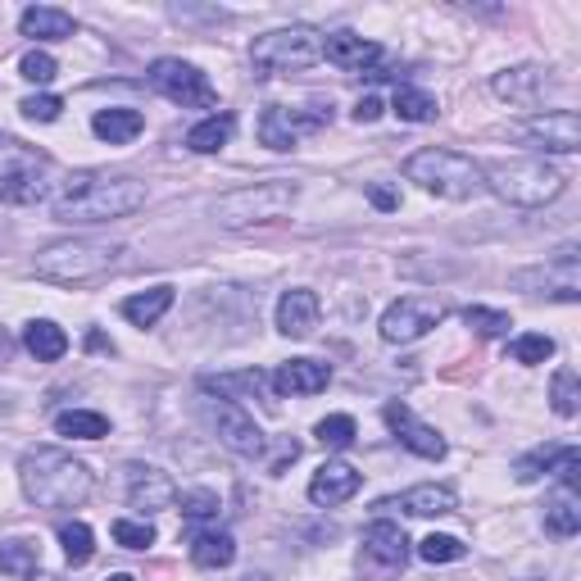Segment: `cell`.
Listing matches in <instances>:
<instances>
[{
	"instance_id": "1",
	"label": "cell",
	"mask_w": 581,
	"mask_h": 581,
	"mask_svg": "<svg viewBox=\"0 0 581 581\" xmlns=\"http://www.w3.org/2000/svg\"><path fill=\"white\" fill-rule=\"evenodd\" d=\"M146 204V182L136 178H110V174H82L74 178L51 204V214L59 223H78V227H91V223H114V219H127Z\"/></svg>"
},
{
	"instance_id": "2",
	"label": "cell",
	"mask_w": 581,
	"mask_h": 581,
	"mask_svg": "<svg viewBox=\"0 0 581 581\" xmlns=\"http://www.w3.org/2000/svg\"><path fill=\"white\" fill-rule=\"evenodd\" d=\"M23 495L37 509H78L91 495V472L82 459L64 455L55 446H37L19 459Z\"/></svg>"
},
{
	"instance_id": "3",
	"label": "cell",
	"mask_w": 581,
	"mask_h": 581,
	"mask_svg": "<svg viewBox=\"0 0 581 581\" xmlns=\"http://www.w3.org/2000/svg\"><path fill=\"white\" fill-rule=\"evenodd\" d=\"M404 178L418 182L427 195H440V200H472L487 191V178H482V164L459 155V150H440V146H427L418 155L404 159Z\"/></svg>"
},
{
	"instance_id": "4",
	"label": "cell",
	"mask_w": 581,
	"mask_h": 581,
	"mask_svg": "<svg viewBox=\"0 0 581 581\" xmlns=\"http://www.w3.org/2000/svg\"><path fill=\"white\" fill-rule=\"evenodd\" d=\"M119 255L123 246L114 242H91V236H82V242H55L37 255V278L42 282H55V287H87L96 278H105V272L119 268Z\"/></svg>"
},
{
	"instance_id": "5",
	"label": "cell",
	"mask_w": 581,
	"mask_h": 581,
	"mask_svg": "<svg viewBox=\"0 0 581 581\" xmlns=\"http://www.w3.org/2000/svg\"><path fill=\"white\" fill-rule=\"evenodd\" d=\"M482 178L500 200L523 204V210H540V204L559 200L568 187V178L545 159H495L491 168H482Z\"/></svg>"
},
{
	"instance_id": "6",
	"label": "cell",
	"mask_w": 581,
	"mask_h": 581,
	"mask_svg": "<svg viewBox=\"0 0 581 581\" xmlns=\"http://www.w3.org/2000/svg\"><path fill=\"white\" fill-rule=\"evenodd\" d=\"M295 195L300 191L287 178H268V182H255V187H236V191L219 195L214 219H219V227H232V232L264 227V223L287 219L291 204H295Z\"/></svg>"
},
{
	"instance_id": "7",
	"label": "cell",
	"mask_w": 581,
	"mask_h": 581,
	"mask_svg": "<svg viewBox=\"0 0 581 581\" xmlns=\"http://www.w3.org/2000/svg\"><path fill=\"white\" fill-rule=\"evenodd\" d=\"M323 59V32L319 27H278V32H264L250 46V64H255V78H272V74H300Z\"/></svg>"
},
{
	"instance_id": "8",
	"label": "cell",
	"mask_w": 581,
	"mask_h": 581,
	"mask_svg": "<svg viewBox=\"0 0 581 581\" xmlns=\"http://www.w3.org/2000/svg\"><path fill=\"white\" fill-rule=\"evenodd\" d=\"M150 87L164 100L182 105V110H214L219 105V91L210 87V78L187 59H155L150 64Z\"/></svg>"
},
{
	"instance_id": "9",
	"label": "cell",
	"mask_w": 581,
	"mask_h": 581,
	"mask_svg": "<svg viewBox=\"0 0 581 581\" xmlns=\"http://www.w3.org/2000/svg\"><path fill=\"white\" fill-rule=\"evenodd\" d=\"M404 563H409V536H404L395 523L378 518V523L364 532L359 577H364V581H395V577L404 572Z\"/></svg>"
},
{
	"instance_id": "10",
	"label": "cell",
	"mask_w": 581,
	"mask_h": 581,
	"mask_svg": "<svg viewBox=\"0 0 581 581\" xmlns=\"http://www.w3.org/2000/svg\"><path fill=\"white\" fill-rule=\"evenodd\" d=\"M204 418H210V427L219 432V440L232 455H242V459L264 455V432L255 427V418L236 400H204Z\"/></svg>"
},
{
	"instance_id": "11",
	"label": "cell",
	"mask_w": 581,
	"mask_h": 581,
	"mask_svg": "<svg viewBox=\"0 0 581 581\" xmlns=\"http://www.w3.org/2000/svg\"><path fill=\"white\" fill-rule=\"evenodd\" d=\"M440 319H446V304H440V300H432V295H404V300H395L391 310L382 314V340L404 346V340L427 336Z\"/></svg>"
},
{
	"instance_id": "12",
	"label": "cell",
	"mask_w": 581,
	"mask_h": 581,
	"mask_svg": "<svg viewBox=\"0 0 581 581\" xmlns=\"http://www.w3.org/2000/svg\"><path fill=\"white\" fill-rule=\"evenodd\" d=\"M323 123H332V105H314V110H287V105H268L259 119V142L268 150H291L304 132H319Z\"/></svg>"
},
{
	"instance_id": "13",
	"label": "cell",
	"mask_w": 581,
	"mask_h": 581,
	"mask_svg": "<svg viewBox=\"0 0 581 581\" xmlns=\"http://www.w3.org/2000/svg\"><path fill=\"white\" fill-rule=\"evenodd\" d=\"M514 287L532 295H555V300H581V272H577V250H559L545 268H523L514 272Z\"/></svg>"
},
{
	"instance_id": "14",
	"label": "cell",
	"mask_w": 581,
	"mask_h": 581,
	"mask_svg": "<svg viewBox=\"0 0 581 581\" xmlns=\"http://www.w3.org/2000/svg\"><path fill=\"white\" fill-rule=\"evenodd\" d=\"M518 136L536 142L540 150L572 155V150H581V119H577V110H545V114H532L518 127Z\"/></svg>"
},
{
	"instance_id": "15",
	"label": "cell",
	"mask_w": 581,
	"mask_h": 581,
	"mask_svg": "<svg viewBox=\"0 0 581 581\" xmlns=\"http://www.w3.org/2000/svg\"><path fill=\"white\" fill-rule=\"evenodd\" d=\"M559 477L563 491H577V472H581V450L577 446H540L514 463L518 482H536V477Z\"/></svg>"
},
{
	"instance_id": "16",
	"label": "cell",
	"mask_w": 581,
	"mask_h": 581,
	"mask_svg": "<svg viewBox=\"0 0 581 581\" xmlns=\"http://www.w3.org/2000/svg\"><path fill=\"white\" fill-rule=\"evenodd\" d=\"M127 504L142 509V518L146 514H159V509H174L178 504V487L168 482L159 468L127 463Z\"/></svg>"
},
{
	"instance_id": "17",
	"label": "cell",
	"mask_w": 581,
	"mask_h": 581,
	"mask_svg": "<svg viewBox=\"0 0 581 581\" xmlns=\"http://www.w3.org/2000/svg\"><path fill=\"white\" fill-rule=\"evenodd\" d=\"M51 191V164L23 159L14 168H0V204H37Z\"/></svg>"
},
{
	"instance_id": "18",
	"label": "cell",
	"mask_w": 581,
	"mask_h": 581,
	"mask_svg": "<svg viewBox=\"0 0 581 581\" xmlns=\"http://www.w3.org/2000/svg\"><path fill=\"white\" fill-rule=\"evenodd\" d=\"M387 423H391V432H395L414 455H423V459H446V436H440L436 427H427V423H418L409 404L391 400V404H387Z\"/></svg>"
},
{
	"instance_id": "19",
	"label": "cell",
	"mask_w": 581,
	"mask_h": 581,
	"mask_svg": "<svg viewBox=\"0 0 581 581\" xmlns=\"http://www.w3.org/2000/svg\"><path fill=\"white\" fill-rule=\"evenodd\" d=\"M545 87H550V68H536V64L509 68V74H495V82H491V91L500 100H509V105H523V110L536 105V100L545 96Z\"/></svg>"
},
{
	"instance_id": "20",
	"label": "cell",
	"mask_w": 581,
	"mask_h": 581,
	"mask_svg": "<svg viewBox=\"0 0 581 581\" xmlns=\"http://www.w3.org/2000/svg\"><path fill=\"white\" fill-rule=\"evenodd\" d=\"M382 46L359 37V32H332V37H323V59L346 68V74H364L368 64H378Z\"/></svg>"
},
{
	"instance_id": "21",
	"label": "cell",
	"mask_w": 581,
	"mask_h": 581,
	"mask_svg": "<svg viewBox=\"0 0 581 581\" xmlns=\"http://www.w3.org/2000/svg\"><path fill=\"white\" fill-rule=\"evenodd\" d=\"M268 382H272V391H282V395H319L332 382V368L319 364V359H291V364H282L278 372H272Z\"/></svg>"
},
{
	"instance_id": "22",
	"label": "cell",
	"mask_w": 581,
	"mask_h": 581,
	"mask_svg": "<svg viewBox=\"0 0 581 581\" xmlns=\"http://www.w3.org/2000/svg\"><path fill=\"white\" fill-rule=\"evenodd\" d=\"M314 327H319V295L304 291V287L287 291L278 300V332L304 340V336H314Z\"/></svg>"
},
{
	"instance_id": "23",
	"label": "cell",
	"mask_w": 581,
	"mask_h": 581,
	"mask_svg": "<svg viewBox=\"0 0 581 581\" xmlns=\"http://www.w3.org/2000/svg\"><path fill=\"white\" fill-rule=\"evenodd\" d=\"M355 491H359V472H355L350 463H340V459L323 463V468L314 472V482H310V500H314V504H323V509L346 504Z\"/></svg>"
},
{
	"instance_id": "24",
	"label": "cell",
	"mask_w": 581,
	"mask_h": 581,
	"mask_svg": "<svg viewBox=\"0 0 581 581\" xmlns=\"http://www.w3.org/2000/svg\"><path fill=\"white\" fill-rule=\"evenodd\" d=\"M382 509H404L414 518H440V514H455V491L450 487H414L395 500H387Z\"/></svg>"
},
{
	"instance_id": "25",
	"label": "cell",
	"mask_w": 581,
	"mask_h": 581,
	"mask_svg": "<svg viewBox=\"0 0 581 581\" xmlns=\"http://www.w3.org/2000/svg\"><path fill=\"white\" fill-rule=\"evenodd\" d=\"M19 27H23V37H37V42H64V37H74V14L51 10V5H32V10H23Z\"/></svg>"
},
{
	"instance_id": "26",
	"label": "cell",
	"mask_w": 581,
	"mask_h": 581,
	"mask_svg": "<svg viewBox=\"0 0 581 581\" xmlns=\"http://www.w3.org/2000/svg\"><path fill=\"white\" fill-rule=\"evenodd\" d=\"M91 127H96L100 142H110V146H127V142H136V136H142L146 119H142V110L119 105V110H100Z\"/></svg>"
},
{
	"instance_id": "27",
	"label": "cell",
	"mask_w": 581,
	"mask_h": 581,
	"mask_svg": "<svg viewBox=\"0 0 581 581\" xmlns=\"http://www.w3.org/2000/svg\"><path fill=\"white\" fill-rule=\"evenodd\" d=\"M168 310H174V287H150L142 295H127L123 300V319L136 327H155Z\"/></svg>"
},
{
	"instance_id": "28",
	"label": "cell",
	"mask_w": 581,
	"mask_h": 581,
	"mask_svg": "<svg viewBox=\"0 0 581 581\" xmlns=\"http://www.w3.org/2000/svg\"><path fill=\"white\" fill-rule=\"evenodd\" d=\"M210 395H223V400H232V395H259V400H268V391H272V382L264 378L259 368H246V372H223V378H204L200 382ZM272 404V400H268Z\"/></svg>"
},
{
	"instance_id": "29",
	"label": "cell",
	"mask_w": 581,
	"mask_h": 581,
	"mask_svg": "<svg viewBox=\"0 0 581 581\" xmlns=\"http://www.w3.org/2000/svg\"><path fill=\"white\" fill-rule=\"evenodd\" d=\"M232 559H236V540L227 532L210 527V532H195L191 536V563L195 568H227Z\"/></svg>"
},
{
	"instance_id": "30",
	"label": "cell",
	"mask_w": 581,
	"mask_h": 581,
	"mask_svg": "<svg viewBox=\"0 0 581 581\" xmlns=\"http://www.w3.org/2000/svg\"><path fill=\"white\" fill-rule=\"evenodd\" d=\"M232 132H236V119H232V114H210L204 123H195V127L187 132V146H191L195 155H214V150H223V146L232 142Z\"/></svg>"
},
{
	"instance_id": "31",
	"label": "cell",
	"mask_w": 581,
	"mask_h": 581,
	"mask_svg": "<svg viewBox=\"0 0 581 581\" xmlns=\"http://www.w3.org/2000/svg\"><path fill=\"white\" fill-rule=\"evenodd\" d=\"M23 346H27L32 355H37L42 364H55V359H64V350H68V336H64V327H55V323L37 319V323H27Z\"/></svg>"
},
{
	"instance_id": "32",
	"label": "cell",
	"mask_w": 581,
	"mask_h": 581,
	"mask_svg": "<svg viewBox=\"0 0 581 581\" xmlns=\"http://www.w3.org/2000/svg\"><path fill=\"white\" fill-rule=\"evenodd\" d=\"M37 568H42L37 545H27V540H5V545H0V577L27 581V577L37 572Z\"/></svg>"
},
{
	"instance_id": "33",
	"label": "cell",
	"mask_w": 581,
	"mask_h": 581,
	"mask_svg": "<svg viewBox=\"0 0 581 581\" xmlns=\"http://www.w3.org/2000/svg\"><path fill=\"white\" fill-rule=\"evenodd\" d=\"M545 527L555 536H577L581 532V504H577V491H559L550 504H545Z\"/></svg>"
},
{
	"instance_id": "34",
	"label": "cell",
	"mask_w": 581,
	"mask_h": 581,
	"mask_svg": "<svg viewBox=\"0 0 581 581\" xmlns=\"http://www.w3.org/2000/svg\"><path fill=\"white\" fill-rule=\"evenodd\" d=\"M59 436H78V440H100L110 436V418L105 414H91V409H68V414L55 418Z\"/></svg>"
},
{
	"instance_id": "35",
	"label": "cell",
	"mask_w": 581,
	"mask_h": 581,
	"mask_svg": "<svg viewBox=\"0 0 581 581\" xmlns=\"http://www.w3.org/2000/svg\"><path fill=\"white\" fill-rule=\"evenodd\" d=\"M391 110L404 119V123H432L440 110H436V100L418 87H395V100H391Z\"/></svg>"
},
{
	"instance_id": "36",
	"label": "cell",
	"mask_w": 581,
	"mask_h": 581,
	"mask_svg": "<svg viewBox=\"0 0 581 581\" xmlns=\"http://www.w3.org/2000/svg\"><path fill=\"white\" fill-rule=\"evenodd\" d=\"M59 545H64V559L74 563V568L91 563V555H96V536H91L87 523H64L59 527Z\"/></svg>"
},
{
	"instance_id": "37",
	"label": "cell",
	"mask_w": 581,
	"mask_h": 581,
	"mask_svg": "<svg viewBox=\"0 0 581 581\" xmlns=\"http://www.w3.org/2000/svg\"><path fill=\"white\" fill-rule=\"evenodd\" d=\"M418 559L423 563H459V559H468V545L459 540V536H423L418 540Z\"/></svg>"
},
{
	"instance_id": "38",
	"label": "cell",
	"mask_w": 581,
	"mask_h": 581,
	"mask_svg": "<svg viewBox=\"0 0 581 581\" xmlns=\"http://www.w3.org/2000/svg\"><path fill=\"white\" fill-rule=\"evenodd\" d=\"M314 436L323 440L327 450H350V446H355V436H359V427H355L350 414H332V418H323V423L314 427Z\"/></svg>"
},
{
	"instance_id": "39",
	"label": "cell",
	"mask_w": 581,
	"mask_h": 581,
	"mask_svg": "<svg viewBox=\"0 0 581 581\" xmlns=\"http://www.w3.org/2000/svg\"><path fill=\"white\" fill-rule=\"evenodd\" d=\"M550 355H555V340L540 336V332H527V336L509 340V359H514V364H545Z\"/></svg>"
},
{
	"instance_id": "40",
	"label": "cell",
	"mask_w": 581,
	"mask_h": 581,
	"mask_svg": "<svg viewBox=\"0 0 581 581\" xmlns=\"http://www.w3.org/2000/svg\"><path fill=\"white\" fill-rule=\"evenodd\" d=\"M550 400H555V414H559V418H572L577 409H581V391H577V372H572V368H559V372H555Z\"/></svg>"
},
{
	"instance_id": "41",
	"label": "cell",
	"mask_w": 581,
	"mask_h": 581,
	"mask_svg": "<svg viewBox=\"0 0 581 581\" xmlns=\"http://www.w3.org/2000/svg\"><path fill=\"white\" fill-rule=\"evenodd\" d=\"M114 540L123 545V550H150V545H155V527L142 518V523H136V518H119L114 523Z\"/></svg>"
},
{
	"instance_id": "42",
	"label": "cell",
	"mask_w": 581,
	"mask_h": 581,
	"mask_svg": "<svg viewBox=\"0 0 581 581\" xmlns=\"http://www.w3.org/2000/svg\"><path fill=\"white\" fill-rule=\"evenodd\" d=\"M463 323H468L477 336H504V332H509V314L482 310V304H468V310H463Z\"/></svg>"
},
{
	"instance_id": "43",
	"label": "cell",
	"mask_w": 581,
	"mask_h": 581,
	"mask_svg": "<svg viewBox=\"0 0 581 581\" xmlns=\"http://www.w3.org/2000/svg\"><path fill=\"white\" fill-rule=\"evenodd\" d=\"M19 74H23L27 82L46 87V82H55V78H59V64H55L46 51H27V55H23V64H19Z\"/></svg>"
},
{
	"instance_id": "44",
	"label": "cell",
	"mask_w": 581,
	"mask_h": 581,
	"mask_svg": "<svg viewBox=\"0 0 581 581\" xmlns=\"http://www.w3.org/2000/svg\"><path fill=\"white\" fill-rule=\"evenodd\" d=\"M182 518H187V523L219 518V495H214V491H191V495H182Z\"/></svg>"
},
{
	"instance_id": "45",
	"label": "cell",
	"mask_w": 581,
	"mask_h": 581,
	"mask_svg": "<svg viewBox=\"0 0 581 581\" xmlns=\"http://www.w3.org/2000/svg\"><path fill=\"white\" fill-rule=\"evenodd\" d=\"M19 110H23L32 123H55L59 110H64V100H59V96H27Z\"/></svg>"
},
{
	"instance_id": "46",
	"label": "cell",
	"mask_w": 581,
	"mask_h": 581,
	"mask_svg": "<svg viewBox=\"0 0 581 581\" xmlns=\"http://www.w3.org/2000/svg\"><path fill=\"white\" fill-rule=\"evenodd\" d=\"M355 119H359V123H378V119H382V100H378V96H364L359 105H355Z\"/></svg>"
},
{
	"instance_id": "47",
	"label": "cell",
	"mask_w": 581,
	"mask_h": 581,
	"mask_svg": "<svg viewBox=\"0 0 581 581\" xmlns=\"http://www.w3.org/2000/svg\"><path fill=\"white\" fill-rule=\"evenodd\" d=\"M368 195H372V204H378V210H395V204H400L395 191H387V187H372Z\"/></svg>"
},
{
	"instance_id": "48",
	"label": "cell",
	"mask_w": 581,
	"mask_h": 581,
	"mask_svg": "<svg viewBox=\"0 0 581 581\" xmlns=\"http://www.w3.org/2000/svg\"><path fill=\"white\" fill-rule=\"evenodd\" d=\"M5 350H10V340H5V332H0V364H5Z\"/></svg>"
},
{
	"instance_id": "49",
	"label": "cell",
	"mask_w": 581,
	"mask_h": 581,
	"mask_svg": "<svg viewBox=\"0 0 581 581\" xmlns=\"http://www.w3.org/2000/svg\"><path fill=\"white\" fill-rule=\"evenodd\" d=\"M105 581H136V577H127V572H114V577H105Z\"/></svg>"
}]
</instances>
